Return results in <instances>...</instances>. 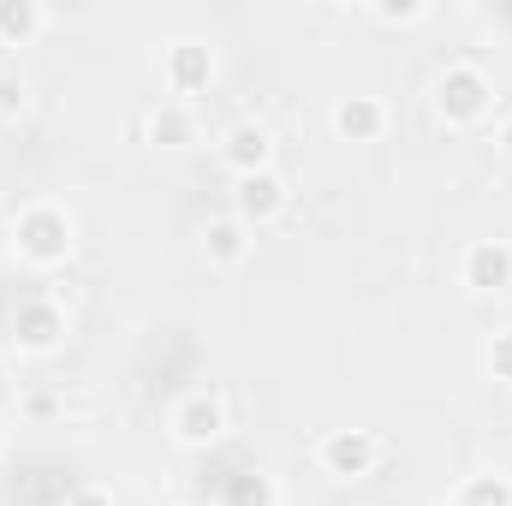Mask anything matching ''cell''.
Masks as SVG:
<instances>
[{
    "label": "cell",
    "instance_id": "cell-9",
    "mask_svg": "<svg viewBox=\"0 0 512 506\" xmlns=\"http://www.w3.org/2000/svg\"><path fill=\"white\" fill-rule=\"evenodd\" d=\"M387 131V108L376 96H340L334 102V137H346V143H376Z\"/></svg>",
    "mask_w": 512,
    "mask_h": 506
},
{
    "label": "cell",
    "instance_id": "cell-12",
    "mask_svg": "<svg viewBox=\"0 0 512 506\" xmlns=\"http://www.w3.org/2000/svg\"><path fill=\"white\" fill-rule=\"evenodd\" d=\"M42 24H48V12L36 0H0V42L6 48H24Z\"/></svg>",
    "mask_w": 512,
    "mask_h": 506
},
{
    "label": "cell",
    "instance_id": "cell-14",
    "mask_svg": "<svg viewBox=\"0 0 512 506\" xmlns=\"http://www.w3.org/2000/svg\"><path fill=\"white\" fill-rule=\"evenodd\" d=\"M221 506H280V489H274L268 471H239V477L227 483V501Z\"/></svg>",
    "mask_w": 512,
    "mask_h": 506
},
{
    "label": "cell",
    "instance_id": "cell-15",
    "mask_svg": "<svg viewBox=\"0 0 512 506\" xmlns=\"http://www.w3.org/2000/svg\"><path fill=\"white\" fill-rule=\"evenodd\" d=\"M459 506H512V483L507 477H471L459 489Z\"/></svg>",
    "mask_w": 512,
    "mask_h": 506
},
{
    "label": "cell",
    "instance_id": "cell-20",
    "mask_svg": "<svg viewBox=\"0 0 512 506\" xmlns=\"http://www.w3.org/2000/svg\"><path fill=\"white\" fill-rule=\"evenodd\" d=\"M501 155H507V161H512V114H507V120H501Z\"/></svg>",
    "mask_w": 512,
    "mask_h": 506
},
{
    "label": "cell",
    "instance_id": "cell-17",
    "mask_svg": "<svg viewBox=\"0 0 512 506\" xmlns=\"http://www.w3.org/2000/svg\"><path fill=\"white\" fill-rule=\"evenodd\" d=\"M24 108V84L18 78H0V114H18Z\"/></svg>",
    "mask_w": 512,
    "mask_h": 506
},
{
    "label": "cell",
    "instance_id": "cell-7",
    "mask_svg": "<svg viewBox=\"0 0 512 506\" xmlns=\"http://www.w3.org/2000/svg\"><path fill=\"white\" fill-rule=\"evenodd\" d=\"M161 78H167L173 96H197V90L215 84V54L203 42H173L167 60H161Z\"/></svg>",
    "mask_w": 512,
    "mask_h": 506
},
{
    "label": "cell",
    "instance_id": "cell-8",
    "mask_svg": "<svg viewBox=\"0 0 512 506\" xmlns=\"http://www.w3.org/2000/svg\"><path fill=\"white\" fill-rule=\"evenodd\" d=\"M459 274H465L471 292H507L512 286V245L507 239H477L465 251V262H459Z\"/></svg>",
    "mask_w": 512,
    "mask_h": 506
},
{
    "label": "cell",
    "instance_id": "cell-3",
    "mask_svg": "<svg viewBox=\"0 0 512 506\" xmlns=\"http://www.w3.org/2000/svg\"><path fill=\"white\" fill-rule=\"evenodd\" d=\"M12 346L30 352V358H48L66 346V310L54 298H24L18 316H12Z\"/></svg>",
    "mask_w": 512,
    "mask_h": 506
},
{
    "label": "cell",
    "instance_id": "cell-4",
    "mask_svg": "<svg viewBox=\"0 0 512 506\" xmlns=\"http://www.w3.org/2000/svg\"><path fill=\"white\" fill-rule=\"evenodd\" d=\"M376 465H382V441H376L370 429H334V435H322V471H328V477L358 483V477H370Z\"/></svg>",
    "mask_w": 512,
    "mask_h": 506
},
{
    "label": "cell",
    "instance_id": "cell-6",
    "mask_svg": "<svg viewBox=\"0 0 512 506\" xmlns=\"http://www.w3.org/2000/svg\"><path fill=\"white\" fill-rule=\"evenodd\" d=\"M286 215V179L274 173V167H262V173H245L239 179V191H233V221H245V227H268V221H280Z\"/></svg>",
    "mask_w": 512,
    "mask_h": 506
},
{
    "label": "cell",
    "instance_id": "cell-19",
    "mask_svg": "<svg viewBox=\"0 0 512 506\" xmlns=\"http://www.w3.org/2000/svg\"><path fill=\"white\" fill-rule=\"evenodd\" d=\"M66 506H114V501H108L102 489H78V495H72V501H66Z\"/></svg>",
    "mask_w": 512,
    "mask_h": 506
},
{
    "label": "cell",
    "instance_id": "cell-5",
    "mask_svg": "<svg viewBox=\"0 0 512 506\" xmlns=\"http://www.w3.org/2000/svg\"><path fill=\"white\" fill-rule=\"evenodd\" d=\"M227 435V399L221 393H185L173 411V441L179 447H215Z\"/></svg>",
    "mask_w": 512,
    "mask_h": 506
},
{
    "label": "cell",
    "instance_id": "cell-11",
    "mask_svg": "<svg viewBox=\"0 0 512 506\" xmlns=\"http://www.w3.org/2000/svg\"><path fill=\"white\" fill-rule=\"evenodd\" d=\"M203 256L221 262V268H239V262L251 256V227L233 221V215H215V221L203 227Z\"/></svg>",
    "mask_w": 512,
    "mask_h": 506
},
{
    "label": "cell",
    "instance_id": "cell-18",
    "mask_svg": "<svg viewBox=\"0 0 512 506\" xmlns=\"http://www.w3.org/2000/svg\"><path fill=\"white\" fill-rule=\"evenodd\" d=\"M376 18H387V24H411V18H423V6H376Z\"/></svg>",
    "mask_w": 512,
    "mask_h": 506
},
{
    "label": "cell",
    "instance_id": "cell-13",
    "mask_svg": "<svg viewBox=\"0 0 512 506\" xmlns=\"http://www.w3.org/2000/svg\"><path fill=\"white\" fill-rule=\"evenodd\" d=\"M191 137H197V120H191V108L167 102V108H155V114H149V143H155V149H185Z\"/></svg>",
    "mask_w": 512,
    "mask_h": 506
},
{
    "label": "cell",
    "instance_id": "cell-2",
    "mask_svg": "<svg viewBox=\"0 0 512 506\" xmlns=\"http://www.w3.org/2000/svg\"><path fill=\"white\" fill-rule=\"evenodd\" d=\"M435 108H441L447 126H477V120H489V108H495L489 72H483V66H447L441 84H435Z\"/></svg>",
    "mask_w": 512,
    "mask_h": 506
},
{
    "label": "cell",
    "instance_id": "cell-1",
    "mask_svg": "<svg viewBox=\"0 0 512 506\" xmlns=\"http://www.w3.org/2000/svg\"><path fill=\"white\" fill-rule=\"evenodd\" d=\"M12 251L24 256L30 268H60V262L72 256V221H66V209L30 203V209L12 221Z\"/></svg>",
    "mask_w": 512,
    "mask_h": 506
},
{
    "label": "cell",
    "instance_id": "cell-16",
    "mask_svg": "<svg viewBox=\"0 0 512 506\" xmlns=\"http://www.w3.org/2000/svg\"><path fill=\"white\" fill-rule=\"evenodd\" d=\"M489 376H495V381H507V387H512V328L489 340Z\"/></svg>",
    "mask_w": 512,
    "mask_h": 506
},
{
    "label": "cell",
    "instance_id": "cell-10",
    "mask_svg": "<svg viewBox=\"0 0 512 506\" xmlns=\"http://www.w3.org/2000/svg\"><path fill=\"white\" fill-rule=\"evenodd\" d=\"M221 155H227V167L245 179V173H262V167H268V155H274V137L245 120V126H233L227 137H221Z\"/></svg>",
    "mask_w": 512,
    "mask_h": 506
}]
</instances>
